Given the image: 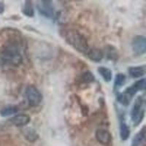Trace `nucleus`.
I'll return each mask as SVG.
<instances>
[{
  "mask_svg": "<svg viewBox=\"0 0 146 146\" xmlns=\"http://www.w3.org/2000/svg\"><path fill=\"white\" fill-rule=\"evenodd\" d=\"M1 58L3 63L15 66H19L21 64L23 58L18 44L12 41L6 44L2 52Z\"/></svg>",
  "mask_w": 146,
  "mask_h": 146,
  "instance_id": "obj_1",
  "label": "nucleus"
},
{
  "mask_svg": "<svg viewBox=\"0 0 146 146\" xmlns=\"http://www.w3.org/2000/svg\"><path fill=\"white\" fill-rule=\"evenodd\" d=\"M66 40L75 50L86 55L90 47L86 39L77 31H70L66 35Z\"/></svg>",
  "mask_w": 146,
  "mask_h": 146,
  "instance_id": "obj_2",
  "label": "nucleus"
},
{
  "mask_svg": "<svg viewBox=\"0 0 146 146\" xmlns=\"http://www.w3.org/2000/svg\"><path fill=\"white\" fill-rule=\"evenodd\" d=\"M144 100L142 96H138L132 107L131 111V118L135 126L141 123L145 115V110L143 108Z\"/></svg>",
  "mask_w": 146,
  "mask_h": 146,
  "instance_id": "obj_3",
  "label": "nucleus"
},
{
  "mask_svg": "<svg viewBox=\"0 0 146 146\" xmlns=\"http://www.w3.org/2000/svg\"><path fill=\"white\" fill-rule=\"evenodd\" d=\"M26 97L29 105L32 107H37L40 105L42 100V95L36 87L29 85L27 87L25 91Z\"/></svg>",
  "mask_w": 146,
  "mask_h": 146,
  "instance_id": "obj_4",
  "label": "nucleus"
},
{
  "mask_svg": "<svg viewBox=\"0 0 146 146\" xmlns=\"http://www.w3.org/2000/svg\"><path fill=\"white\" fill-rule=\"evenodd\" d=\"M131 48L136 56H142L146 52V39L143 35H137L133 38Z\"/></svg>",
  "mask_w": 146,
  "mask_h": 146,
  "instance_id": "obj_5",
  "label": "nucleus"
},
{
  "mask_svg": "<svg viewBox=\"0 0 146 146\" xmlns=\"http://www.w3.org/2000/svg\"><path fill=\"white\" fill-rule=\"evenodd\" d=\"M39 13L45 18H53L54 16V7L51 1H40L36 4Z\"/></svg>",
  "mask_w": 146,
  "mask_h": 146,
  "instance_id": "obj_6",
  "label": "nucleus"
},
{
  "mask_svg": "<svg viewBox=\"0 0 146 146\" xmlns=\"http://www.w3.org/2000/svg\"><path fill=\"white\" fill-rule=\"evenodd\" d=\"M96 139L102 145H109L112 141V135L108 130L99 129L96 131Z\"/></svg>",
  "mask_w": 146,
  "mask_h": 146,
  "instance_id": "obj_7",
  "label": "nucleus"
},
{
  "mask_svg": "<svg viewBox=\"0 0 146 146\" xmlns=\"http://www.w3.org/2000/svg\"><path fill=\"white\" fill-rule=\"evenodd\" d=\"M145 79L143 78L140 80H137L135 82L132 86L127 88L126 91H124L125 93L129 95L131 97H133V96H135L139 91H142V90H145Z\"/></svg>",
  "mask_w": 146,
  "mask_h": 146,
  "instance_id": "obj_8",
  "label": "nucleus"
},
{
  "mask_svg": "<svg viewBox=\"0 0 146 146\" xmlns=\"http://www.w3.org/2000/svg\"><path fill=\"white\" fill-rule=\"evenodd\" d=\"M31 121V118L28 115L18 114L13 116L10 119L11 123L15 126L21 127V126H27Z\"/></svg>",
  "mask_w": 146,
  "mask_h": 146,
  "instance_id": "obj_9",
  "label": "nucleus"
},
{
  "mask_svg": "<svg viewBox=\"0 0 146 146\" xmlns=\"http://www.w3.org/2000/svg\"><path fill=\"white\" fill-rule=\"evenodd\" d=\"M86 56L91 61L94 62H100L104 57V53L98 48H90Z\"/></svg>",
  "mask_w": 146,
  "mask_h": 146,
  "instance_id": "obj_10",
  "label": "nucleus"
},
{
  "mask_svg": "<svg viewBox=\"0 0 146 146\" xmlns=\"http://www.w3.org/2000/svg\"><path fill=\"white\" fill-rule=\"evenodd\" d=\"M129 74L133 78H139L145 74V66H131L129 69Z\"/></svg>",
  "mask_w": 146,
  "mask_h": 146,
  "instance_id": "obj_11",
  "label": "nucleus"
},
{
  "mask_svg": "<svg viewBox=\"0 0 146 146\" xmlns=\"http://www.w3.org/2000/svg\"><path fill=\"white\" fill-rule=\"evenodd\" d=\"M146 136L145 126H143L142 129L137 133L131 141V146H140V145L144 142Z\"/></svg>",
  "mask_w": 146,
  "mask_h": 146,
  "instance_id": "obj_12",
  "label": "nucleus"
},
{
  "mask_svg": "<svg viewBox=\"0 0 146 146\" xmlns=\"http://www.w3.org/2000/svg\"><path fill=\"white\" fill-rule=\"evenodd\" d=\"M19 109L17 106L14 105H10V106L5 107L0 110V115L2 117H7L16 114L18 112Z\"/></svg>",
  "mask_w": 146,
  "mask_h": 146,
  "instance_id": "obj_13",
  "label": "nucleus"
},
{
  "mask_svg": "<svg viewBox=\"0 0 146 146\" xmlns=\"http://www.w3.org/2000/svg\"><path fill=\"white\" fill-rule=\"evenodd\" d=\"M98 72L100 73V75L102 77L105 82H110L113 78V73L112 71L108 67L105 66H100L97 70Z\"/></svg>",
  "mask_w": 146,
  "mask_h": 146,
  "instance_id": "obj_14",
  "label": "nucleus"
},
{
  "mask_svg": "<svg viewBox=\"0 0 146 146\" xmlns=\"http://www.w3.org/2000/svg\"><path fill=\"white\" fill-rule=\"evenodd\" d=\"M23 135L26 139L30 142H35L38 139L39 135L36 131L32 128H27L23 131Z\"/></svg>",
  "mask_w": 146,
  "mask_h": 146,
  "instance_id": "obj_15",
  "label": "nucleus"
},
{
  "mask_svg": "<svg viewBox=\"0 0 146 146\" xmlns=\"http://www.w3.org/2000/svg\"><path fill=\"white\" fill-rule=\"evenodd\" d=\"M130 136V129L124 122H121L120 125V137L122 140H126Z\"/></svg>",
  "mask_w": 146,
  "mask_h": 146,
  "instance_id": "obj_16",
  "label": "nucleus"
},
{
  "mask_svg": "<svg viewBox=\"0 0 146 146\" xmlns=\"http://www.w3.org/2000/svg\"><path fill=\"white\" fill-rule=\"evenodd\" d=\"M22 13L27 17L34 16V15H35V10H34L33 5H32L31 1H26L24 5H23Z\"/></svg>",
  "mask_w": 146,
  "mask_h": 146,
  "instance_id": "obj_17",
  "label": "nucleus"
},
{
  "mask_svg": "<svg viewBox=\"0 0 146 146\" xmlns=\"http://www.w3.org/2000/svg\"><path fill=\"white\" fill-rule=\"evenodd\" d=\"M131 99H132V97H131L129 95L126 94L125 92L119 94L117 96V100L121 103V105H124V106H127V105H129Z\"/></svg>",
  "mask_w": 146,
  "mask_h": 146,
  "instance_id": "obj_18",
  "label": "nucleus"
},
{
  "mask_svg": "<svg viewBox=\"0 0 146 146\" xmlns=\"http://www.w3.org/2000/svg\"><path fill=\"white\" fill-rule=\"evenodd\" d=\"M126 82V76L122 73H118L115 75L114 81V88H118L119 87L122 86Z\"/></svg>",
  "mask_w": 146,
  "mask_h": 146,
  "instance_id": "obj_19",
  "label": "nucleus"
},
{
  "mask_svg": "<svg viewBox=\"0 0 146 146\" xmlns=\"http://www.w3.org/2000/svg\"><path fill=\"white\" fill-rule=\"evenodd\" d=\"M80 79H81V81L83 82V83H89L94 81L95 77L91 72L86 71L84 72L82 74L81 77H80Z\"/></svg>",
  "mask_w": 146,
  "mask_h": 146,
  "instance_id": "obj_20",
  "label": "nucleus"
},
{
  "mask_svg": "<svg viewBox=\"0 0 146 146\" xmlns=\"http://www.w3.org/2000/svg\"><path fill=\"white\" fill-rule=\"evenodd\" d=\"M108 57L110 59L116 60L118 58V53L116 50L112 46H109V49H108Z\"/></svg>",
  "mask_w": 146,
  "mask_h": 146,
  "instance_id": "obj_21",
  "label": "nucleus"
},
{
  "mask_svg": "<svg viewBox=\"0 0 146 146\" xmlns=\"http://www.w3.org/2000/svg\"><path fill=\"white\" fill-rule=\"evenodd\" d=\"M5 11V4L3 2L0 1V14H2Z\"/></svg>",
  "mask_w": 146,
  "mask_h": 146,
  "instance_id": "obj_22",
  "label": "nucleus"
}]
</instances>
